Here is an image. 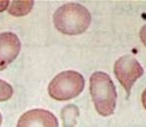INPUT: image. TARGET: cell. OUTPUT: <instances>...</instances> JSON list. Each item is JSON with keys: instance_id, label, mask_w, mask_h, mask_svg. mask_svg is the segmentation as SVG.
<instances>
[{"instance_id": "11", "label": "cell", "mask_w": 146, "mask_h": 127, "mask_svg": "<svg viewBox=\"0 0 146 127\" xmlns=\"http://www.w3.org/2000/svg\"><path fill=\"white\" fill-rule=\"evenodd\" d=\"M10 2L8 0H0V12H3L7 10Z\"/></svg>"}, {"instance_id": "13", "label": "cell", "mask_w": 146, "mask_h": 127, "mask_svg": "<svg viewBox=\"0 0 146 127\" xmlns=\"http://www.w3.org/2000/svg\"><path fill=\"white\" fill-rule=\"evenodd\" d=\"M1 124H2V115L0 113V126H1Z\"/></svg>"}, {"instance_id": "7", "label": "cell", "mask_w": 146, "mask_h": 127, "mask_svg": "<svg viewBox=\"0 0 146 127\" xmlns=\"http://www.w3.org/2000/svg\"><path fill=\"white\" fill-rule=\"evenodd\" d=\"M34 6V1H12L7 10L8 13L15 17H22L29 14Z\"/></svg>"}, {"instance_id": "5", "label": "cell", "mask_w": 146, "mask_h": 127, "mask_svg": "<svg viewBox=\"0 0 146 127\" xmlns=\"http://www.w3.org/2000/svg\"><path fill=\"white\" fill-rule=\"evenodd\" d=\"M17 127H59V121L49 110L35 108L20 116Z\"/></svg>"}, {"instance_id": "10", "label": "cell", "mask_w": 146, "mask_h": 127, "mask_svg": "<svg viewBox=\"0 0 146 127\" xmlns=\"http://www.w3.org/2000/svg\"><path fill=\"white\" fill-rule=\"evenodd\" d=\"M139 36H140V39H141V41H142V43L146 47V24L141 28L140 33H139Z\"/></svg>"}, {"instance_id": "8", "label": "cell", "mask_w": 146, "mask_h": 127, "mask_svg": "<svg viewBox=\"0 0 146 127\" xmlns=\"http://www.w3.org/2000/svg\"><path fill=\"white\" fill-rule=\"evenodd\" d=\"M62 119L65 127H74L77 122V118L79 116V108L76 105L70 104L63 108L62 110Z\"/></svg>"}, {"instance_id": "9", "label": "cell", "mask_w": 146, "mask_h": 127, "mask_svg": "<svg viewBox=\"0 0 146 127\" xmlns=\"http://www.w3.org/2000/svg\"><path fill=\"white\" fill-rule=\"evenodd\" d=\"M13 95V87L6 81L0 79V101H6Z\"/></svg>"}, {"instance_id": "1", "label": "cell", "mask_w": 146, "mask_h": 127, "mask_svg": "<svg viewBox=\"0 0 146 127\" xmlns=\"http://www.w3.org/2000/svg\"><path fill=\"white\" fill-rule=\"evenodd\" d=\"M53 21L56 29L66 35L83 34L90 27V11L79 3H67L55 11Z\"/></svg>"}, {"instance_id": "2", "label": "cell", "mask_w": 146, "mask_h": 127, "mask_svg": "<svg viewBox=\"0 0 146 127\" xmlns=\"http://www.w3.org/2000/svg\"><path fill=\"white\" fill-rule=\"evenodd\" d=\"M90 91L98 114L110 116L116 106V89L112 79L104 71H94L90 79Z\"/></svg>"}, {"instance_id": "12", "label": "cell", "mask_w": 146, "mask_h": 127, "mask_svg": "<svg viewBox=\"0 0 146 127\" xmlns=\"http://www.w3.org/2000/svg\"><path fill=\"white\" fill-rule=\"evenodd\" d=\"M141 100H142V104H143V106H144V108H145V110H146V89H144V91L142 93Z\"/></svg>"}, {"instance_id": "6", "label": "cell", "mask_w": 146, "mask_h": 127, "mask_svg": "<svg viewBox=\"0 0 146 127\" xmlns=\"http://www.w3.org/2000/svg\"><path fill=\"white\" fill-rule=\"evenodd\" d=\"M21 42L16 34L4 32L0 34V71L5 69L19 55Z\"/></svg>"}, {"instance_id": "3", "label": "cell", "mask_w": 146, "mask_h": 127, "mask_svg": "<svg viewBox=\"0 0 146 127\" xmlns=\"http://www.w3.org/2000/svg\"><path fill=\"white\" fill-rule=\"evenodd\" d=\"M85 87V79L75 71H65L57 75L48 87L49 95L59 101L77 97Z\"/></svg>"}, {"instance_id": "4", "label": "cell", "mask_w": 146, "mask_h": 127, "mask_svg": "<svg viewBox=\"0 0 146 127\" xmlns=\"http://www.w3.org/2000/svg\"><path fill=\"white\" fill-rule=\"evenodd\" d=\"M113 71L120 85L126 91L127 95H130L131 89L135 81L144 73L142 65L134 57L130 55L120 57L114 64Z\"/></svg>"}]
</instances>
